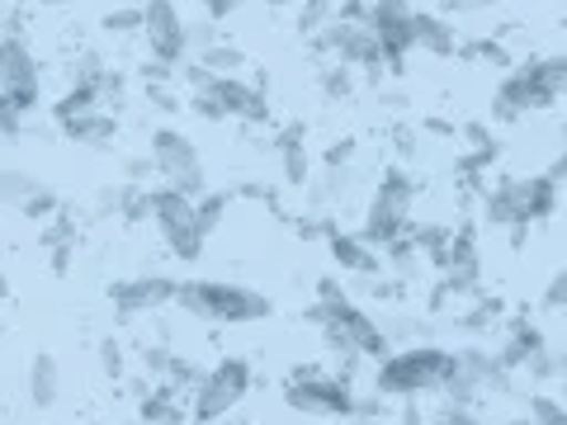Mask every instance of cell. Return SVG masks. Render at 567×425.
<instances>
[{
  "mask_svg": "<svg viewBox=\"0 0 567 425\" xmlns=\"http://www.w3.org/2000/svg\"><path fill=\"white\" fill-rule=\"evenodd\" d=\"M175 303L199 322H218V326H246L270 317V298L246 289V283H223V279H189L175 289Z\"/></svg>",
  "mask_w": 567,
  "mask_h": 425,
  "instance_id": "cell-1",
  "label": "cell"
},
{
  "mask_svg": "<svg viewBox=\"0 0 567 425\" xmlns=\"http://www.w3.org/2000/svg\"><path fill=\"white\" fill-rule=\"evenodd\" d=\"M558 208V180L548 175H511V180L492 185L483 212L492 227H529Z\"/></svg>",
  "mask_w": 567,
  "mask_h": 425,
  "instance_id": "cell-2",
  "label": "cell"
},
{
  "mask_svg": "<svg viewBox=\"0 0 567 425\" xmlns=\"http://www.w3.org/2000/svg\"><path fill=\"white\" fill-rule=\"evenodd\" d=\"M445 364H450V350H440V345H402V350H388L383 360H379L374 387H379L383 397L435 393L440 379H445Z\"/></svg>",
  "mask_w": 567,
  "mask_h": 425,
  "instance_id": "cell-3",
  "label": "cell"
},
{
  "mask_svg": "<svg viewBox=\"0 0 567 425\" xmlns=\"http://www.w3.org/2000/svg\"><path fill=\"white\" fill-rule=\"evenodd\" d=\"M412 208H416V175H406L402 166H388V170L379 175L374 199H369L360 237L383 251L388 241H398V237L406 232V222H412Z\"/></svg>",
  "mask_w": 567,
  "mask_h": 425,
  "instance_id": "cell-4",
  "label": "cell"
},
{
  "mask_svg": "<svg viewBox=\"0 0 567 425\" xmlns=\"http://www.w3.org/2000/svg\"><path fill=\"white\" fill-rule=\"evenodd\" d=\"M251 393V364L241 360V354H227L208 369L194 387V402H189V416L194 425H213V421H227V412H237Z\"/></svg>",
  "mask_w": 567,
  "mask_h": 425,
  "instance_id": "cell-5",
  "label": "cell"
},
{
  "mask_svg": "<svg viewBox=\"0 0 567 425\" xmlns=\"http://www.w3.org/2000/svg\"><path fill=\"white\" fill-rule=\"evenodd\" d=\"M284 402L298 416H354V387L341 374H322L312 364H298L289 383H284Z\"/></svg>",
  "mask_w": 567,
  "mask_h": 425,
  "instance_id": "cell-6",
  "label": "cell"
},
{
  "mask_svg": "<svg viewBox=\"0 0 567 425\" xmlns=\"http://www.w3.org/2000/svg\"><path fill=\"white\" fill-rule=\"evenodd\" d=\"M152 170L162 175V185L175 189V194H189V199H204L208 194L204 162H199L194 142L181 128H156L152 133Z\"/></svg>",
  "mask_w": 567,
  "mask_h": 425,
  "instance_id": "cell-7",
  "label": "cell"
},
{
  "mask_svg": "<svg viewBox=\"0 0 567 425\" xmlns=\"http://www.w3.org/2000/svg\"><path fill=\"white\" fill-rule=\"evenodd\" d=\"M147 218L162 227V237L171 246L175 260H199L204 256V232H199V218H194V199L189 194H175V189H147Z\"/></svg>",
  "mask_w": 567,
  "mask_h": 425,
  "instance_id": "cell-8",
  "label": "cell"
},
{
  "mask_svg": "<svg viewBox=\"0 0 567 425\" xmlns=\"http://www.w3.org/2000/svg\"><path fill=\"white\" fill-rule=\"evenodd\" d=\"M189 110L204 118H241V123H270L260 85H246L241 76H213L204 91L189 95Z\"/></svg>",
  "mask_w": 567,
  "mask_h": 425,
  "instance_id": "cell-9",
  "label": "cell"
},
{
  "mask_svg": "<svg viewBox=\"0 0 567 425\" xmlns=\"http://www.w3.org/2000/svg\"><path fill=\"white\" fill-rule=\"evenodd\" d=\"M39 85H43V66L33 58L29 39L24 33H6V39H0V91L29 114L33 104H39Z\"/></svg>",
  "mask_w": 567,
  "mask_h": 425,
  "instance_id": "cell-10",
  "label": "cell"
},
{
  "mask_svg": "<svg viewBox=\"0 0 567 425\" xmlns=\"http://www.w3.org/2000/svg\"><path fill=\"white\" fill-rule=\"evenodd\" d=\"M142 33H147L152 62L181 66V62L189 58L185 14H181V6H175V0H147V6H142Z\"/></svg>",
  "mask_w": 567,
  "mask_h": 425,
  "instance_id": "cell-11",
  "label": "cell"
},
{
  "mask_svg": "<svg viewBox=\"0 0 567 425\" xmlns=\"http://www.w3.org/2000/svg\"><path fill=\"white\" fill-rule=\"evenodd\" d=\"M548 104H554V91L544 85L539 66L525 62V66H511V71H506L502 91H496V100H492V118H496V123H516L520 114L548 110Z\"/></svg>",
  "mask_w": 567,
  "mask_h": 425,
  "instance_id": "cell-12",
  "label": "cell"
},
{
  "mask_svg": "<svg viewBox=\"0 0 567 425\" xmlns=\"http://www.w3.org/2000/svg\"><path fill=\"white\" fill-rule=\"evenodd\" d=\"M175 289H181V283L166 279V274L118 279V283H110V303H114L123 317H137V312H156V308L175 303Z\"/></svg>",
  "mask_w": 567,
  "mask_h": 425,
  "instance_id": "cell-13",
  "label": "cell"
},
{
  "mask_svg": "<svg viewBox=\"0 0 567 425\" xmlns=\"http://www.w3.org/2000/svg\"><path fill=\"white\" fill-rule=\"evenodd\" d=\"M327 251H331V260L341 265L346 274L374 279V274L383 270V251H379V246H369L360 232H331V237H327Z\"/></svg>",
  "mask_w": 567,
  "mask_h": 425,
  "instance_id": "cell-14",
  "label": "cell"
},
{
  "mask_svg": "<svg viewBox=\"0 0 567 425\" xmlns=\"http://www.w3.org/2000/svg\"><path fill=\"white\" fill-rule=\"evenodd\" d=\"M412 39L421 52H431V58H454L458 52V33L445 14H431V10H416L412 14Z\"/></svg>",
  "mask_w": 567,
  "mask_h": 425,
  "instance_id": "cell-15",
  "label": "cell"
},
{
  "mask_svg": "<svg viewBox=\"0 0 567 425\" xmlns=\"http://www.w3.org/2000/svg\"><path fill=\"white\" fill-rule=\"evenodd\" d=\"M58 397H62V364L48 350H39L29 360V402L48 412V406H58Z\"/></svg>",
  "mask_w": 567,
  "mask_h": 425,
  "instance_id": "cell-16",
  "label": "cell"
},
{
  "mask_svg": "<svg viewBox=\"0 0 567 425\" xmlns=\"http://www.w3.org/2000/svg\"><path fill=\"white\" fill-rule=\"evenodd\" d=\"M279 170H284V185H293V189L312 185V162H308L303 128H298V123H289V128L279 133Z\"/></svg>",
  "mask_w": 567,
  "mask_h": 425,
  "instance_id": "cell-17",
  "label": "cell"
},
{
  "mask_svg": "<svg viewBox=\"0 0 567 425\" xmlns=\"http://www.w3.org/2000/svg\"><path fill=\"white\" fill-rule=\"evenodd\" d=\"M62 133L71 142H81V147H110V142L118 137V118L110 110H95V114H81V118L62 123Z\"/></svg>",
  "mask_w": 567,
  "mask_h": 425,
  "instance_id": "cell-18",
  "label": "cell"
},
{
  "mask_svg": "<svg viewBox=\"0 0 567 425\" xmlns=\"http://www.w3.org/2000/svg\"><path fill=\"white\" fill-rule=\"evenodd\" d=\"M544 350V335L529 326V322H506V341L502 350H496V360H502L506 369H525L529 364V354H539Z\"/></svg>",
  "mask_w": 567,
  "mask_h": 425,
  "instance_id": "cell-19",
  "label": "cell"
},
{
  "mask_svg": "<svg viewBox=\"0 0 567 425\" xmlns=\"http://www.w3.org/2000/svg\"><path fill=\"white\" fill-rule=\"evenodd\" d=\"M185 393H175V387H152L147 397H142V421L147 425H181L189 416V402H181Z\"/></svg>",
  "mask_w": 567,
  "mask_h": 425,
  "instance_id": "cell-20",
  "label": "cell"
},
{
  "mask_svg": "<svg viewBox=\"0 0 567 425\" xmlns=\"http://www.w3.org/2000/svg\"><path fill=\"white\" fill-rule=\"evenodd\" d=\"M95 110H104L100 91H91V85H71V91H66L58 104H52V118L71 123V118H81V114H95Z\"/></svg>",
  "mask_w": 567,
  "mask_h": 425,
  "instance_id": "cell-21",
  "label": "cell"
},
{
  "mask_svg": "<svg viewBox=\"0 0 567 425\" xmlns=\"http://www.w3.org/2000/svg\"><path fill=\"white\" fill-rule=\"evenodd\" d=\"M43 189V180L39 175H29V170H14V166H6L0 170V204H10V208H20L29 194H39Z\"/></svg>",
  "mask_w": 567,
  "mask_h": 425,
  "instance_id": "cell-22",
  "label": "cell"
},
{
  "mask_svg": "<svg viewBox=\"0 0 567 425\" xmlns=\"http://www.w3.org/2000/svg\"><path fill=\"white\" fill-rule=\"evenodd\" d=\"M331 20H336V0H303V6H298V33H303V39H317Z\"/></svg>",
  "mask_w": 567,
  "mask_h": 425,
  "instance_id": "cell-23",
  "label": "cell"
},
{
  "mask_svg": "<svg viewBox=\"0 0 567 425\" xmlns=\"http://www.w3.org/2000/svg\"><path fill=\"white\" fill-rule=\"evenodd\" d=\"M194 62H204L213 76H237V71L246 66V52L241 48H233V43H213L204 58H194Z\"/></svg>",
  "mask_w": 567,
  "mask_h": 425,
  "instance_id": "cell-24",
  "label": "cell"
},
{
  "mask_svg": "<svg viewBox=\"0 0 567 425\" xmlns=\"http://www.w3.org/2000/svg\"><path fill=\"white\" fill-rule=\"evenodd\" d=\"M416 14L412 0H369V24L374 29H393V24H406Z\"/></svg>",
  "mask_w": 567,
  "mask_h": 425,
  "instance_id": "cell-25",
  "label": "cell"
},
{
  "mask_svg": "<svg viewBox=\"0 0 567 425\" xmlns=\"http://www.w3.org/2000/svg\"><path fill=\"white\" fill-rule=\"evenodd\" d=\"M227 204H233V194H204V199H194V218H199L204 237L218 232V222L227 218Z\"/></svg>",
  "mask_w": 567,
  "mask_h": 425,
  "instance_id": "cell-26",
  "label": "cell"
},
{
  "mask_svg": "<svg viewBox=\"0 0 567 425\" xmlns=\"http://www.w3.org/2000/svg\"><path fill=\"white\" fill-rule=\"evenodd\" d=\"M496 322H502V303H496V298H483V303H477L473 312H464V317H458V326H464V331H473V335L492 331Z\"/></svg>",
  "mask_w": 567,
  "mask_h": 425,
  "instance_id": "cell-27",
  "label": "cell"
},
{
  "mask_svg": "<svg viewBox=\"0 0 567 425\" xmlns=\"http://www.w3.org/2000/svg\"><path fill=\"white\" fill-rule=\"evenodd\" d=\"M14 212H24V218H29V222H48V218H52V212H62V199H58V194H52V189L43 185L39 194H29V199H24L20 208H14Z\"/></svg>",
  "mask_w": 567,
  "mask_h": 425,
  "instance_id": "cell-28",
  "label": "cell"
},
{
  "mask_svg": "<svg viewBox=\"0 0 567 425\" xmlns=\"http://www.w3.org/2000/svg\"><path fill=\"white\" fill-rule=\"evenodd\" d=\"M529 421L535 425H567V402L548 397V393H535L529 397Z\"/></svg>",
  "mask_w": 567,
  "mask_h": 425,
  "instance_id": "cell-29",
  "label": "cell"
},
{
  "mask_svg": "<svg viewBox=\"0 0 567 425\" xmlns=\"http://www.w3.org/2000/svg\"><path fill=\"white\" fill-rule=\"evenodd\" d=\"M350 91H354V71L346 62H331L322 71V95L327 100H350Z\"/></svg>",
  "mask_w": 567,
  "mask_h": 425,
  "instance_id": "cell-30",
  "label": "cell"
},
{
  "mask_svg": "<svg viewBox=\"0 0 567 425\" xmlns=\"http://www.w3.org/2000/svg\"><path fill=\"white\" fill-rule=\"evenodd\" d=\"M104 58L100 52H81L76 66H71V85H91V91H100V81H104Z\"/></svg>",
  "mask_w": 567,
  "mask_h": 425,
  "instance_id": "cell-31",
  "label": "cell"
},
{
  "mask_svg": "<svg viewBox=\"0 0 567 425\" xmlns=\"http://www.w3.org/2000/svg\"><path fill=\"white\" fill-rule=\"evenodd\" d=\"M104 33H114V39H123V33H137L142 29V6H118V10H110L104 14Z\"/></svg>",
  "mask_w": 567,
  "mask_h": 425,
  "instance_id": "cell-32",
  "label": "cell"
},
{
  "mask_svg": "<svg viewBox=\"0 0 567 425\" xmlns=\"http://www.w3.org/2000/svg\"><path fill=\"white\" fill-rule=\"evenodd\" d=\"M535 66H539L544 85L554 91V100L567 95V52H558V58H544V62H535Z\"/></svg>",
  "mask_w": 567,
  "mask_h": 425,
  "instance_id": "cell-33",
  "label": "cell"
},
{
  "mask_svg": "<svg viewBox=\"0 0 567 425\" xmlns=\"http://www.w3.org/2000/svg\"><path fill=\"white\" fill-rule=\"evenodd\" d=\"M185 43H189V52L194 58H204V52L218 43V24L213 20H199V24H185Z\"/></svg>",
  "mask_w": 567,
  "mask_h": 425,
  "instance_id": "cell-34",
  "label": "cell"
},
{
  "mask_svg": "<svg viewBox=\"0 0 567 425\" xmlns=\"http://www.w3.org/2000/svg\"><path fill=\"white\" fill-rule=\"evenodd\" d=\"M20 128H24V110L0 91V137H20Z\"/></svg>",
  "mask_w": 567,
  "mask_h": 425,
  "instance_id": "cell-35",
  "label": "cell"
},
{
  "mask_svg": "<svg viewBox=\"0 0 567 425\" xmlns=\"http://www.w3.org/2000/svg\"><path fill=\"white\" fill-rule=\"evenodd\" d=\"M100 369L110 379H123V369H128V364H123V345L114 341V335H104V341H100Z\"/></svg>",
  "mask_w": 567,
  "mask_h": 425,
  "instance_id": "cell-36",
  "label": "cell"
},
{
  "mask_svg": "<svg viewBox=\"0 0 567 425\" xmlns=\"http://www.w3.org/2000/svg\"><path fill=\"white\" fill-rule=\"evenodd\" d=\"M468 58L487 62V66H506V71H511V52H506L502 43H487V39H483V43H473V48H468Z\"/></svg>",
  "mask_w": 567,
  "mask_h": 425,
  "instance_id": "cell-37",
  "label": "cell"
},
{
  "mask_svg": "<svg viewBox=\"0 0 567 425\" xmlns=\"http://www.w3.org/2000/svg\"><path fill=\"white\" fill-rule=\"evenodd\" d=\"M123 95H128V81L118 76V71H104V81H100V104H123Z\"/></svg>",
  "mask_w": 567,
  "mask_h": 425,
  "instance_id": "cell-38",
  "label": "cell"
},
{
  "mask_svg": "<svg viewBox=\"0 0 567 425\" xmlns=\"http://www.w3.org/2000/svg\"><path fill=\"white\" fill-rule=\"evenodd\" d=\"M48 265H52V274H66L71 270V260H76V241H58V246H48Z\"/></svg>",
  "mask_w": 567,
  "mask_h": 425,
  "instance_id": "cell-39",
  "label": "cell"
},
{
  "mask_svg": "<svg viewBox=\"0 0 567 425\" xmlns=\"http://www.w3.org/2000/svg\"><path fill=\"white\" fill-rule=\"evenodd\" d=\"M544 303L554 308V312H567V265L554 274V283H548V293H544Z\"/></svg>",
  "mask_w": 567,
  "mask_h": 425,
  "instance_id": "cell-40",
  "label": "cell"
},
{
  "mask_svg": "<svg viewBox=\"0 0 567 425\" xmlns=\"http://www.w3.org/2000/svg\"><path fill=\"white\" fill-rule=\"evenodd\" d=\"M147 100H152L162 114H175V110H181V100H175V95L166 91V85H147Z\"/></svg>",
  "mask_w": 567,
  "mask_h": 425,
  "instance_id": "cell-41",
  "label": "cell"
},
{
  "mask_svg": "<svg viewBox=\"0 0 567 425\" xmlns=\"http://www.w3.org/2000/svg\"><path fill=\"white\" fill-rule=\"evenodd\" d=\"M204 10H208V20H213V24H223L227 14H237V10H241V0H204Z\"/></svg>",
  "mask_w": 567,
  "mask_h": 425,
  "instance_id": "cell-42",
  "label": "cell"
},
{
  "mask_svg": "<svg viewBox=\"0 0 567 425\" xmlns=\"http://www.w3.org/2000/svg\"><path fill=\"white\" fill-rule=\"evenodd\" d=\"M350 156H354V142H336V147H327V170L350 166Z\"/></svg>",
  "mask_w": 567,
  "mask_h": 425,
  "instance_id": "cell-43",
  "label": "cell"
},
{
  "mask_svg": "<svg viewBox=\"0 0 567 425\" xmlns=\"http://www.w3.org/2000/svg\"><path fill=\"white\" fill-rule=\"evenodd\" d=\"M402 425H431V421H425V412H421L416 402H406L402 406Z\"/></svg>",
  "mask_w": 567,
  "mask_h": 425,
  "instance_id": "cell-44",
  "label": "cell"
},
{
  "mask_svg": "<svg viewBox=\"0 0 567 425\" xmlns=\"http://www.w3.org/2000/svg\"><path fill=\"white\" fill-rule=\"evenodd\" d=\"M548 180H567V152L558 156V162H554V166H548Z\"/></svg>",
  "mask_w": 567,
  "mask_h": 425,
  "instance_id": "cell-45",
  "label": "cell"
},
{
  "mask_svg": "<svg viewBox=\"0 0 567 425\" xmlns=\"http://www.w3.org/2000/svg\"><path fill=\"white\" fill-rule=\"evenodd\" d=\"M331 425H383V421H364V416H336Z\"/></svg>",
  "mask_w": 567,
  "mask_h": 425,
  "instance_id": "cell-46",
  "label": "cell"
},
{
  "mask_svg": "<svg viewBox=\"0 0 567 425\" xmlns=\"http://www.w3.org/2000/svg\"><path fill=\"white\" fill-rule=\"evenodd\" d=\"M6 293H10V279H6V270H0V303H6Z\"/></svg>",
  "mask_w": 567,
  "mask_h": 425,
  "instance_id": "cell-47",
  "label": "cell"
},
{
  "mask_svg": "<svg viewBox=\"0 0 567 425\" xmlns=\"http://www.w3.org/2000/svg\"><path fill=\"white\" fill-rule=\"evenodd\" d=\"M270 6H275V10H284V6H303V0H270Z\"/></svg>",
  "mask_w": 567,
  "mask_h": 425,
  "instance_id": "cell-48",
  "label": "cell"
},
{
  "mask_svg": "<svg viewBox=\"0 0 567 425\" xmlns=\"http://www.w3.org/2000/svg\"><path fill=\"white\" fill-rule=\"evenodd\" d=\"M502 425H535V421H529V416H525V421H502Z\"/></svg>",
  "mask_w": 567,
  "mask_h": 425,
  "instance_id": "cell-49",
  "label": "cell"
},
{
  "mask_svg": "<svg viewBox=\"0 0 567 425\" xmlns=\"http://www.w3.org/2000/svg\"><path fill=\"white\" fill-rule=\"evenodd\" d=\"M39 6H66V0H39Z\"/></svg>",
  "mask_w": 567,
  "mask_h": 425,
  "instance_id": "cell-50",
  "label": "cell"
}]
</instances>
